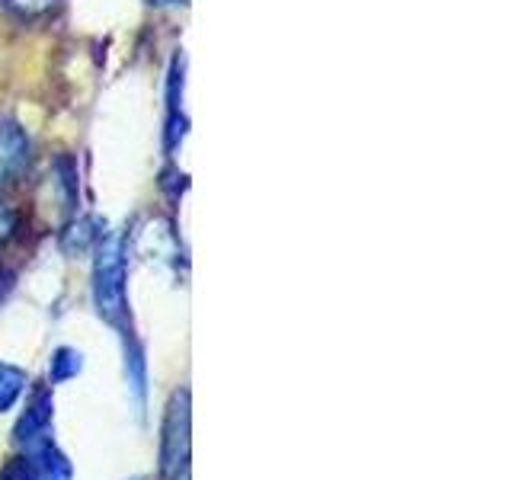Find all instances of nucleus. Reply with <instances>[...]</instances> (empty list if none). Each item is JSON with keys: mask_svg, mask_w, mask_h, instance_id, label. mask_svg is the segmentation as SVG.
Here are the masks:
<instances>
[{"mask_svg": "<svg viewBox=\"0 0 512 480\" xmlns=\"http://www.w3.org/2000/svg\"><path fill=\"white\" fill-rule=\"evenodd\" d=\"M160 4H176V0H160Z\"/></svg>", "mask_w": 512, "mask_h": 480, "instance_id": "obj_13", "label": "nucleus"}, {"mask_svg": "<svg viewBox=\"0 0 512 480\" xmlns=\"http://www.w3.org/2000/svg\"><path fill=\"white\" fill-rule=\"evenodd\" d=\"M26 384H29L26 368L13 365V362H0V413L16 407V400L23 397Z\"/></svg>", "mask_w": 512, "mask_h": 480, "instance_id": "obj_7", "label": "nucleus"}, {"mask_svg": "<svg viewBox=\"0 0 512 480\" xmlns=\"http://www.w3.org/2000/svg\"><path fill=\"white\" fill-rule=\"evenodd\" d=\"M10 288H13V272H10V269H4V266H0V301L7 298V292H10Z\"/></svg>", "mask_w": 512, "mask_h": 480, "instance_id": "obj_12", "label": "nucleus"}, {"mask_svg": "<svg viewBox=\"0 0 512 480\" xmlns=\"http://www.w3.org/2000/svg\"><path fill=\"white\" fill-rule=\"evenodd\" d=\"M93 260V304L106 324L122 327L128 314L125 301V247L122 237H103Z\"/></svg>", "mask_w": 512, "mask_h": 480, "instance_id": "obj_1", "label": "nucleus"}, {"mask_svg": "<svg viewBox=\"0 0 512 480\" xmlns=\"http://www.w3.org/2000/svg\"><path fill=\"white\" fill-rule=\"evenodd\" d=\"M7 4L23 16H42L55 7V0H7Z\"/></svg>", "mask_w": 512, "mask_h": 480, "instance_id": "obj_10", "label": "nucleus"}, {"mask_svg": "<svg viewBox=\"0 0 512 480\" xmlns=\"http://www.w3.org/2000/svg\"><path fill=\"white\" fill-rule=\"evenodd\" d=\"M13 212H10V208L4 205V202H0V240H4V237H10V231H13Z\"/></svg>", "mask_w": 512, "mask_h": 480, "instance_id": "obj_11", "label": "nucleus"}, {"mask_svg": "<svg viewBox=\"0 0 512 480\" xmlns=\"http://www.w3.org/2000/svg\"><path fill=\"white\" fill-rule=\"evenodd\" d=\"M52 413H55V397L48 388H36L29 397L26 410L20 413V420H16L13 426V442L26 448L32 439H39L48 432V426H52Z\"/></svg>", "mask_w": 512, "mask_h": 480, "instance_id": "obj_4", "label": "nucleus"}, {"mask_svg": "<svg viewBox=\"0 0 512 480\" xmlns=\"http://www.w3.org/2000/svg\"><path fill=\"white\" fill-rule=\"evenodd\" d=\"M100 224H96L93 218H84L77 221L74 228L68 231V237H64V247H68V253H87V250H96V244L103 240V231H96Z\"/></svg>", "mask_w": 512, "mask_h": 480, "instance_id": "obj_9", "label": "nucleus"}, {"mask_svg": "<svg viewBox=\"0 0 512 480\" xmlns=\"http://www.w3.org/2000/svg\"><path fill=\"white\" fill-rule=\"evenodd\" d=\"M192 458V400L186 388H176L160 423V480H189Z\"/></svg>", "mask_w": 512, "mask_h": 480, "instance_id": "obj_2", "label": "nucleus"}, {"mask_svg": "<svg viewBox=\"0 0 512 480\" xmlns=\"http://www.w3.org/2000/svg\"><path fill=\"white\" fill-rule=\"evenodd\" d=\"M23 458L32 464L36 480H74V464L58 448V442L52 439V432H45V436L32 439L23 448Z\"/></svg>", "mask_w": 512, "mask_h": 480, "instance_id": "obj_3", "label": "nucleus"}, {"mask_svg": "<svg viewBox=\"0 0 512 480\" xmlns=\"http://www.w3.org/2000/svg\"><path fill=\"white\" fill-rule=\"evenodd\" d=\"M125 378H128V384H132V391H135V397H138V407L144 404V352H141V346L128 336V330H125Z\"/></svg>", "mask_w": 512, "mask_h": 480, "instance_id": "obj_8", "label": "nucleus"}, {"mask_svg": "<svg viewBox=\"0 0 512 480\" xmlns=\"http://www.w3.org/2000/svg\"><path fill=\"white\" fill-rule=\"evenodd\" d=\"M80 372H84V352L74 346H58L52 352V359H48V381L52 384H64L77 378Z\"/></svg>", "mask_w": 512, "mask_h": 480, "instance_id": "obj_6", "label": "nucleus"}, {"mask_svg": "<svg viewBox=\"0 0 512 480\" xmlns=\"http://www.w3.org/2000/svg\"><path fill=\"white\" fill-rule=\"evenodd\" d=\"M29 160V138L16 122L0 119V186L10 183L13 176H20V170Z\"/></svg>", "mask_w": 512, "mask_h": 480, "instance_id": "obj_5", "label": "nucleus"}]
</instances>
